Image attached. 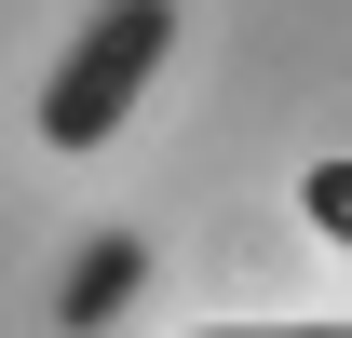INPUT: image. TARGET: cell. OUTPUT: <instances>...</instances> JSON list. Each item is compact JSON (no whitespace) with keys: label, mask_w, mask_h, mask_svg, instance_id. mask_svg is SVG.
<instances>
[{"label":"cell","mask_w":352,"mask_h":338,"mask_svg":"<svg viewBox=\"0 0 352 338\" xmlns=\"http://www.w3.org/2000/svg\"><path fill=\"white\" fill-rule=\"evenodd\" d=\"M163 54H176V0H109L82 41H68V68L41 82V149L54 163L109 149V135L135 122V95L163 82Z\"/></svg>","instance_id":"1"},{"label":"cell","mask_w":352,"mask_h":338,"mask_svg":"<svg viewBox=\"0 0 352 338\" xmlns=\"http://www.w3.org/2000/svg\"><path fill=\"white\" fill-rule=\"evenodd\" d=\"M122 284H135V244H95V271H82V311H109Z\"/></svg>","instance_id":"3"},{"label":"cell","mask_w":352,"mask_h":338,"mask_svg":"<svg viewBox=\"0 0 352 338\" xmlns=\"http://www.w3.org/2000/svg\"><path fill=\"white\" fill-rule=\"evenodd\" d=\"M190 338H352V325H190Z\"/></svg>","instance_id":"4"},{"label":"cell","mask_w":352,"mask_h":338,"mask_svg":"<svg viewBox=\"0 0 352 338\" xmlns=\"http://www.w3.org/2000/svg\"><path fill=\"white\" fill-rule=\"evenodd\" d=\"M298 216H311V230L352 257V163H298Z\"/></svg>","instance_id":"2"}]
</instances>
